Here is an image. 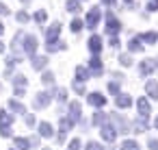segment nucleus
Masks as SVG:
<instances>
[{
  "label": "nucleus",
  "mask_w": 158,
  "mask_h": 150,
  "mask_svg": "<svg viewBox=\"0 0 158 150\" xmlns=\"http://www.w3.org/2000/svg\"><path fill=\"white\" fill-rule=\"evenodd\" d=\"M102 137H104L106 141H110V143L117 139V128H115V124L108 120V115H106V122L102 124Z\"/></svg>",
  "instance_id": "nucleus-1"
},
{
  "label": "nucleus",
  "mask_w": 158,
  "mask_h": 150,
  "mask_svg": "<svg viewBox=\"0 0 158 150\" xmlns=\"http://www.w3.org/2000/svg\"><path fill=\"white\" fill-rule=\"evenodd\" d=\"M119 29H121L119 20H117V18H115V15L108 11V13H106V33H108L110 37H115V35L119 33Z\"/></svg>",
  "instance_id": "nucleus-2"
},
{
  "label": "nucleus",
  "mask_w": 158,
  "mask_h": 150,
  "mask_svg": "<svg viewBox=\"0 0 158 150\" xmlns=\"http://www.w3.org/2000/svg\"><path fill=\"white\" fill-rule=\"evenodd\" d=\"M108 120L117 124V126H115V128H117V133H128V130H130V122H128L126 117H121L119 113H110V115H108Z\"/></svg>",
  "instance_id": "nucleus-3"
},
{
  "label": "nucleus",
  "mask_w": 158,
  "mask_h": 150,
  "mask_svg": "<svg viewBox=\"0 0 158 150\" xmlns=\"http://www.w3.org/2000/svg\"><path fill=\"white\" fill-rule=\"evenodd\" d=\"M80 117H82V107H80V102H69V115H67V120L72 122V124H76V122H80Z\"/></svg>",
  "instance_id": "nucleus-4"
},
{
  "label": "nucleus",
  "mask_w": 158,
  "mask_h": 150,
  "mask_svg": "<svg viewBox=\"0 0 158 150\" xmlns=\"http://www.w3.org/2000/svg\"><path fill=\"white\" fill-rule=\"evenodd\" d=\"M100 18H102V11H100L98 7H93V9H91V11L87 13V26H89V29L93 31V29H95V26L100 24Z\"/></svg>",
  "instance_id": "nucleus-5"
},
{
  "label": "nucleus",
  "mask_w": 158,
  "mask_h": 150,
  "mask_svg": "<svg viewBox=\"0 0 158 150\" xmlns=\"http://www.w3.org/2000/svg\"><path fill=\"white\" fill-rule=\"evenodd\" d=\"M156 68H158L156 59H145V61H141V65H139V72H141L143 76H147V74H152Z\"/></svg>",
  "instance_id": "nucleus-6"
},
{
  "label": "nucleus",
  "mask_w": 158,
  "mask_h": 150,
  "mask_svg": "<svg viewBox=\"0 0 158 150\" xmlns=\"http://www.w3.org/2000/svg\"><path fill=\"white\" fill-rule=\"evenodd\" d=\"M50 98H52V96H50L48 91H39V94L35 96V102H33L35 109H44V107H48V104H50Z\"/></svg>",
  "instance_id": "nucleus-7"
},
{
  "label": "nucleus",
  "mask_w": 158,
  "mask_h": 150,
  "mask_svg": "<svg viewBox=\"0 0 158 150\" xmlns=\"http://www.w3.org/2000/svg\"><path fill=\"white\" fill-rule=\"evenodd\" d=\"M37 50V37L35 35H26L24 37V52L26 55H35Z\"/></svg>",
  "instance_id": "nucleus-8"
},
{
  "label": "nucleus",
  "mask_w": 158,
  "mask_h": 150,
  "mask_svg": "<svg viewBox=\"0 0 158 150\" xmlns=\"http://www.w3.org/2000/svg\"><path fill=\"white\" fill-rule=\"evenodd\" d=\"M87 102H89L91 107H98V109H100V107H104V104H106V98H104L102 94L93 91V94H89V96H87Z\"/></svg>",
  "instance_id": "nucleus-9"
},
{
  "label": "nucleus",
  "mask_w": 158,
  "mask_h": 150,
  "mask_svg": "<svg viewBox=\"0 0 158 150\" xmlns=\"http://www.w3.org/2000/svg\"><path fill=\"white\" fill-rule=\"evenodd\" d=\"M61 35V22H54L50 29H48V33H46V39H48V44L50 42H56V37Z\"/></svg>",
  "instance_id": "nucleus-10"
},
{
  "label": "nucleus",
  "mask_w": 158,
  "mask_h": 150,
  "mask_svg": "<svg viewBox=\"0 0 158 150\" xmlns=\"http://www.w3.org/2000/svg\"><path fill=\"white\" fill-rule=\"evenodd\" d=\"M136 107H139V117H149L152 107H149V102H147L145 98H139V100H136Z\"/></svg>",
  "instance_id": "nucleus-11"
},
{
  "label": "nucleus",
  "mask_w": 158,
  "mask_h": 150,
  "mask_svg": "<svg viewBox=\"0 0 158 150\" xmlns=\"http://www.w3.org/2000/svg\"><path fill=\"white\" fill-rule=\"evenodd\" d=\"M89 50L93 52V55H98L100 50H102V39H100V35H91V39H89Z\"/></svg>",
  "instance_id": "nucleus-12"
},
{
  "label": "nucleus",
  "mask_w": 158,
  "mask_h": 150,
  "mask_svg": "<svg viewBox=\"0 0 158 150\" xmlns=\"http://www.w3.org/2000/svg\"><path fill=\"white\" fill-rule=\"evenodd\" d=\"M89 68H91V72H93V76H100L102 74V59L95 55V57H91V61H89Z\"/></svg>",
  "instance_id": "nucleus-13"
},
{
  "label": "nucleus",
  "mask_w": 158,
  "mask_h": 150,
  "mask_svg": "<svg viewBox=\"0 0 158 150\" xmlns=\"http://www.w3.org/2000/svg\"><path fill=\"white\" fill-rule=\"evenodd\" d=\"M145 91H147V96H149V98H154V100H156V98H158V83H156L154 78H149V81L145 83Z\"/></svg>",
  "instance_id": "nucleus-14"
},
{
  "label": "nucleus",
  "mask_w": 158,
  "mask_h": 150,
  "mask_svg": "<svg viewBox=\"0 0 158 150\" xmlns=\"http://www.w3.org/2000/svg\"><path fill=\"white\" fill-rule=\"evenodd\" d=\"M115 102H117V107H119V109H128V107L132 104V98H130L128 94H117Z\"/></svg>",
  "instance_id": "nucleus-15"
},
{
  "label": "nucleus",
  "mask_w": 158,
  "mask_h": 150,
  "mask_svg": "<svg viewBox=\"0 0 158 150\" xmlns=\"http://www.w3.org/2000/svg\"><path fill=\"white\" fill-rule=\"evenodd\" d=\"M132 133H145L147 130V117H139L134 124H130Z\"/></svg>",
  "instance_id": "nucleus-16"
},
{
  "label": "nucleus",
  "mask_w": 158,
  "mask_h": 150,
  "mask_svg": "<svg viewBox=\"0 0 158 150\" xmlns=\"http://www.w3.org/2000/svg\"><path fill=\"white\" fill-rule=\"evenodd\" d=\"M74 81H76V83H82V85H85V81H89V72H87V70H85L82 65H78V68H76V78H74Z\"/></svg>",
  "instance_id": "nucleus-17"
},
{
  "label": "nucleus",
  "mask_w": 158,
  "mask_h": 150,
  "mask_svg": "<svg viewBox=\"0 0 158 150\" xmlns=\"http://www.w3.org/2000/svg\"><path fill=\"white\" fill-rule=\"evenodd\" d=\"M65 48H67L65 42H50V44H46V50L48 52H56V50H65Z\"/></svg>",
  "instance_id": "nucleus-18"
},
{
  "label": "nucleus",
  "mask_w": 158,
  "mask_h": 150,
  "mask_svg": "<svg viewBox=\"0 0 158 150\" xmlns=\"http://www.w3.org/2000/svg\"><path fill=\"white\" fill-rule=\"evenodd\" d=\"M13 122V115L7 113V111H0V128H5V126H11Z\"/></svg>",
  "instance_id": "nucleus-19"
},
{
  "label": "nucleus",
  "mask_w": 158,
  "mask_h": 150,
  "mask_svg": "<svg viewBox=\"0 0 158 150\" xmlns=\"http://www.w3.org/2000/svg\"><path fill=\"white\" fill-rule=\"evenodd\" d=\"M128 50H130V52H141V50H143V44H141V39H139V37L130 39V42H128Z\"/></svg>",
  "instance_id": "nucleus-20"
},
{
  "label": "nucleus",
  "mask_w": 158,
  "mask_h": 150,
  "mask_svg": "<svg viewBox=\"0 0 158 150\" xmlns=\"http://www.w3.org/2000/svg\"><path fill=\"white\" fill-rule=\"evenodd\" d=\"M104 122H106V113L95 111V113H93V117H91V124H93V126H102Z\"/></svg>",
  "instance_id": "nucleus-21"
},
{
  "label": "nucleus",
  "mask_w": 158,
  "mask_h": 150,
  "mask_svg": "<svg viewBox=\"0 0 158 150\" xmlns=\"http://www.w3.org/2000/svg\"><path fill=\"white\" fill-rule=\"evenodd\" d=\"M48 65V57H33V68L35 70H44Z\"/></svg>",
  "instance_id": "nucleus-22"
},
{
  "label": "nucleus",
  "mask_w": 158,
  "mask_h": 150,
  "mask_svg": "<svg viewBox=\"0 0 158 150\" xmlns=\"http://www.w3.org/2000/svg\"><path fill=\"white\" fill-rule=\"evenodd\" d=\"M13 85H15V89H26L28 81H26V76H24V74H18V76L13 78Z\"/></svg>",
  "instance_id": "nucleus-23"
},
{
  "label": "nucleus",
  "mask_w": 158,
  "mask_h": 150,
  "mask_svg": "<svg viewBox=\"0 0 158 150\" xmlns=\"http://www.w3.org/2000/svg\"><path fill=\"white\" fill-rule=\"evenodd\" d=\"M15 148L18 150H31V141L26 137H15Z\"/></svg>",
  "instance_id": "nucleus-24"
},
{
  "label": "nucleus",
  "mask_w": 158,
  "mask_h": 150,
  "mask_svg": "<svg viewBox=\"0 0 158 150\" xmlns=\"http://www.w3.org/2000/svg\"><path fill=\"white\" fill-rule=\"evenodd\" d=\"M139 39H141V42H145V44H149V46H152V44H156V42H158V35H156V33H143V35H141V37H139Z\"/></svg>",
  "instance_id": "nucleus-25"
},
{
  "label": "nucleus",
  "mask_w": 158,
  "mask_h": 150,
  "mask_svg": "<svg viewBox=\"0 0 158 150\" xmlns=\"http://www.w3.org/2000/svg\"><path fill=\"white\" fill-rule=\"evenodd\" d=\"M9 109L15 111V113H26V107L22 102H18V100H9Z\"/></svg>",
  "instance_id": "nucleus-26"
},
{
  "label": "nucleus",
  "mask_w": 158,
  "mask_h": 150,
  "mask_svg": "<svg viewBox=\"0 0 158 150\" xmlns=\"http://www.w3.org/2000/svg\"><path fill=\"white\" fill-rule=\"evenodd\" d=\"M39 135H41V137H52V126H50L48 122H41V124H39Z\"/></svg>",
  "instance_id": "nucleus-27"
},
{
  "label": "nucleus",
  "mask_w": 158,
  "mask_h": 150,
  "mask_svg": "<svg viewBox=\"0 0 158 150\" xmlns=\"http://www.w3.org/2000/svg\"><path fill=\"white\" fill-rule=\"evenodd\" d=\"M65 7H67L69 13H80V9H82L78 0H67V5H65Z\"/></svg>",
  "instance_id": "nucleus-28"
},
{
  "label": "nucleus",
  "mask_w": 158,
  "mask_h": 150,
  "mask_svg": "<svg viewBox=\"0 0 158 150\" xmlns=\"http://www.w3.org/2000/svg\"><path fill=\"white\" fill-rule=\"evenodd\" d=\"M121 150H141V146H139L134 139H126V141L121 143Z\"/></svg>",
  "instance_id": "nucleus-29"
},
{
  "label": "nucleus",
  "mask_w": 158,
  "mask_h": 150,
  "mask_svg": "<svg viewBox=\"0 0 158 150\" xmlns=\"http://www.w3.org/2000/svg\"><path fill=\"white\" fill-rule=\"evenodd\" d=\"M54 98H56L59 102H65V100H67V89H63V87H61V89H54Z\"/></svg>",
  "instance_id": "nucleus-30"
},
{
  "label": "nucleus",
  "mask_w": 158,
  "mask_h": 150,
  "mask_svg": "<svg viewBox=\"0 0 158 150\" xmlns=\"http://www.w3.org/2000/svg\"><path fill=\"white\" fill-rule=\"evenodd\" d=\"M82 29H85V24H82L78 18H76V20H72V33H80Z\"/></svg>",
  "instance_id": "nucleus-31"
},
{
  "label": "nucleus",
  "mask_w": 158,
  "mask_h": 150,
  "mask_svg": "<svg viewBox=\"0 0 158 150\" xmlns=\"http://www.w3.org/2000/svg\"><path fill=\"white\" fill-rule=\"evenodd\" d=\"M119 63H121L123 68H130V65H132V57H130V55H119Z\"/></svg>",
  "instance_id": "nucleus-32"
},
{
  "label": "nucleus",
  "mask_w": 158,
  "mask_h": 150,
  "mask_svg": "<svg viewBox=\"0 0 158 150\" xmlns=\"http://www.w3.org/2000/svg\"><path fill=\"white\" fill-rule=\"evenodd\" d=\"M69 128H72V122H69L67 117H61V133L65 135V133H67Z\"/></svg>",
  "instance_id": "nucleus-33"
},
{
  "label": "nucleus",
  "mask_w": 158,
  "mask_h": 150,
  "mask_svg": "<svg viewBox=\"0 0 158 150\" xmlns=\"http://www.w3.org/2000/svg\"><path fill=\"white\" fill-rule=\"evenodd\" d=\"M46 18H48V13H46V11H37V13H35V22H37V24H44V22H46Z\"/></svg>",
  "instance_id": "nucleus-34"
},
{
  "label": "nucleus",
  "mask_w": 158,
  "mask_h": 150,
  "mask_svg": "<svg viewBox=\"0 0 158 150\" xmlns=\"http://www.w3.org/2000/svg\"><path fill=\"white\" fill-rule=\"evenodd\" d=\"M41 81H44L46 85H52V83H54V74H52V72H44Z\"/></svg>",
  "instance_id": "nucleus-35"
},
{
  "label": "nucleus",
  "mask_w": 158,
  "mask_h": 150,
  "mask_svg": "<svg viewBox=\"0 0 158 150\" xmlns=\"http://www.w3.org/2000/svg\"><path fill=\"white\" fill-rule=\"evenodd\" d=\"M108 94L117 96V94H119V83H115V81H113V83H108Z\"/></svg>",
  "instance_id": "nucleus-36"
},
{
  "label": "nucleus",
  "mask_w": 158,
  "mask_h": 150,
  "mask_svg": "<svg viewBox=\"0 0 158 150\" xmlns=\"http://www.w3.org/2000/svg\"><path fill=\"white\" fill-rule=\"evenodd\" d=\"M15 18H18V22H22V24H26V22H28V13H26V11H20Z\"/></svg>",
  "instance_id": "nucleus-37"
},
{
  "label": "nucleus",
  "mask_w": 158,
  "mask_h": 150,
  "mask_svg": "<svg viewBox=\"0 0 158 150\" xmlns=\"http://www.w3.org/2000/svg\"><path fill=\"white\" fill-rule=\"evenodd\" d=\"M87 150H104V148H102V143H98V141H89V143H87Z\"/></svg>",
  "instance_id": "nucleus-38"
},
{
  "label": "nucleus",
  "mask_w": 158,
  "mask_h": 150,
  "mask_svg": "<svg viewBox=\"0 0 158 150\" xmlns=\"http://www.w3.org/2000/svg\"><path fill=\"white\" fill-rule=\"evenodd\" d=\"M72 87H74V91H76V94H85V85H82V83H76V81H74V85H72Z\"/></svg>",
  "instance_id": "nucleus-39"
},
{
  "label": "nucleus",
  "mask_w": 158,
  "mask_h": 150,
  "mask_svg": "<svg viewBox=\"0 0 158 150\" xmlns=\"http://www.w3.org/2000/svg\"><path fill=\"white\" fill-rule=\"evenodd\" d=\"M67 150H80V139H72L69 141V148Z\"/></svg>",
  "instance_id": "nucleus-40"
},
{
  "label": "nucleus",
  "mask_w": 158,
  "mask_h": 150,
  "mask_svg": "<svg viewBox=\"0 0 158 150\" xmlns=\"http://www.w3.org/2000/svg\"><path fill=\"white\" fill-rule=\"evenodd\" d=\"M110 76L115 78V83H121V81H123V74H121V72H110Z\"/></svg>",
  "instance_id": "nucleus-41"
},
{
  "label": "nucleus",
  "mask_w": 158,
  "mask_h": 150,
  "mask_svg": "<svg viewBox=\"0 0 158 150\" xmlns=\"http://www.w3.org/2000/svg\"><path fill=\"white\" fill-rule=\"evenodd\" d=\"M0 135H2V137H11V126H5V128H0Z\"/></svg>",
  "instance_id": "nucleus-42"
},
{
  "label": "nucleus",
  "mask_w": 158,
  "mask_h": 150,
  "mask_svg": "<svg viewBox=\"0 0 158 150\" xmlns=\"http://www.w3.org/2000/svg\"><path fill=\"white\" fill-rule=\"evenodd\" d=\"M147 11H158V2H156V0H152V2L147 5Z\"/></svg>",
  "instance_id": "nucleus-43"
},
{
  "label": "nucleus",
  "mask_w": 158,
  "mask_h": 150,
  "mask_svg": "<svg viewBox=\"0 0 158 150\" xmlns=\"http://www.w3.org/2000/svg\"><path fill=\"white\" fill-rule=\"evenodd\" d=\"M26 124H28V126L35 124V115H33V113H26Z\"/></svg>",
  "instance_id": "nucleus-44"
},
{
  "label": "nucleus",
  "mask_w": 158,
  "mask_h": 150,
  "mask_svg": "<svg viewBox=\"0 0 158 150\" xmlns=\"http://www.w3.org/2000/svg\"><path fill=\"white\" fill-rule=\"evenodd\" d=\"M149 150H158V139H149Z\"/></svg>",
  "instance_id": "nucleus-45"
},
{
  "label": "nucleus",
  "mask_w": 158,
  "mask_h": 150,
  "mask_svg": "<svg viewBox=\"0 0 158 150\" xmlns=\"http://www.w3.org/2000/svg\"><path fill=\"white\" fill-rule=\"evenodd\" d=\"M108 44H110V48H119V39H117V37H110Z\"/></svg>",
  "instance_id": "nucleus-46"
},
{
  "label": "nucleus",
  "mask_w": 158,
  "mask_h": 150,
  "mask_svg": "<svg viewBox=\"0 0 158 150\" xmlns=\"http://www.w3.org/2000/svg\"><path fill=\"white\" fill-rule=\"evenodd\" d=\"M0 15H9V9H7L2 2H0Z\"/></svg>",
  "instance_id": "nucleus-47"
},
{
  "label": "nucleus",
  "mask_w": 158,
  "mask_h": 150,
  "mask_svg": "<svg viewBox=\"0 0 158 150\" xmlns=\"http://www.w3.org/2000/svg\"><path fill=\"white\" fill-rule=\"evenodd\" d=\"M102 2H104V5H113V2H115V0H102Z\"/></svg>",
  "instance_id": "nucleus-48"
},
{
  "label": "nucleus",
  "mask_w": 158,
  "mask_h": 150,
  "mask_svg": "<svg viewBox=\"0 0 158 150\" xmlns=\"http://www.w3.org/2000/svg\"><path fill=\"white\" fill-rule=\"evenodd\" d=\"M5 33V26H2V22H0V35H2Z\"/></svg>",
  "instance_id": "nucleus-49"
},
{
  "label": "nucleus",
  "mask_w": 158,
  "mask_h": 150,
  "mask_svg": "<svg viewBox=\"0 0 158 150\" xmlns=\"http://www.w3.org/2000/svg\"><path fill=\"white\" fill-rule=\"evenodd\" d=\"M0 52H5V46H2V42H0Z\"/></svg>",
  "instance_id": "nucleus-50"
},
{
  "label": "nucleus",
  "mask_w": 158,
  "mask_h": 150,
  "mask_svg": "<svg viewBox=\"0 0 158 150\" xmlns=\"http://www.w3.org/2000/svg\"><path fill=\"white\" fill-rule=\"evenodd\" d=\"M154 126H156V128H158V117H156V120H154Z\"/></svg>",
  "instance_id": "nucleus-51"
},
{
  "label": "nucleus",
  "mask_w": 158,
  "mask_h": 150,
  "mask_svg": "<svg viewBox=\"0 0 158 150\" xmlns=\"http://www.w3.org/2000/svg\"><path fill=\"white\" fill-rule=\"evenodd\" d=\"M132 2H134V0H126V5H132Z\"/></svg>",
  "instance_id": "nucleus-52"
},
{
  "label": "nucleus",
  "mask_w": 158,
  "mask_h": 150,
  "mask_svg": "<svg viewBox=\"0 0 158 150\" xmlns=\"http://www.w3.org/2000/svg\"><path fill=\"white\" fill-rule=\"evenodd\" d=\"M22 2H26V0H22Z\"/></svg>",
  "instance_id": "nucleus-53"
},
{
  "label": "nucleus",
  "mask_w": 158,
  "mask_h": 150,
  "mask_svg": "<svg viewBox=\"0 0 158 150\" xmlns=\"http://www.w3.org/2000/svg\"><path fill=\"white\" fill-rule=\"evenodd\" d=\"M0 89H2V85H0Z\"/></svg>",
  "instance_id": "nucleus-54"
},
{
  "label": "nucleus",
  "mask_w": 158,
  "mask_h": 150,
  "mask_svg": "<svg viewBox=\"0 0 158 150\" xmlns=\"http://www.w3.org/2000/svg\"><path fill=\"white\" fill-rule=\"evenodd\" d=\"M156 2H158V0H156Z\"/></svg>",
  "instance_id": "nucleus-55"
}]
</instances>
